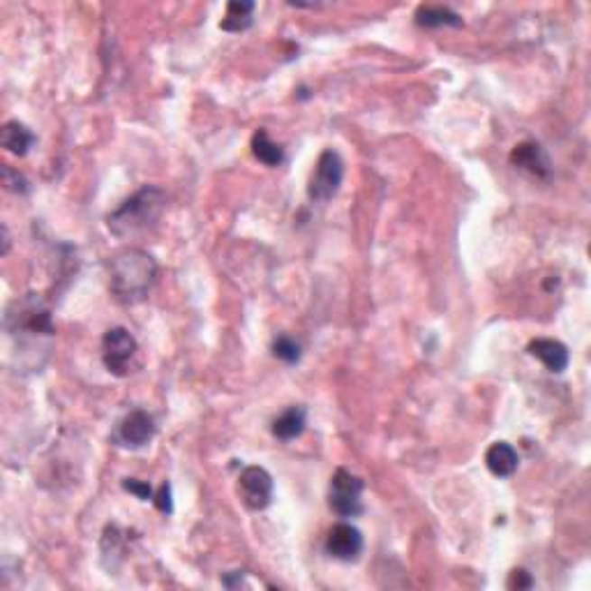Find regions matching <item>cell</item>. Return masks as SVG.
Returning a JSON list of instances; mask_svg holds the SVG:
<instances>
[{
  "instance_id": "1",
  "label": "cell",
  "mask_w": 591,
  "mask_h": 591,
  "mask_svg": "<svg viewBox=\"0 0 591 591\" xmlns=\"http://www.w3.org/2000/svg\"><path fill=\"white\" fill-rule=\"evenodd\" d=\"M167 208V194L164 189L155 188V185H143L142 189H136L130 199L123 201L114 213L106 215V226L115 238H136V235L151 234Z\"/></svg>"
},
{
  "instance_id": "2",
  "label": "cell",
  "mask_w": 591,
  "mask_h": 591,
  "mask_svg": "<svg viewBox=\"0 0 591 591\" xmlns=\"http://www.w3.org/2000/svg\"><path fill=\"white\" fill-rule=\"evenodd\" d=\"M157 278V262L139 247L115 254L109 262V289L123 305L142 303Z\"/></svg>"
},
{
  "instance_id": "3",
  "label": "cell",
  "mask_w": 591,
  "mask_h": 591,
  "mask_svg": "<svg viewBox=\"0 0 591 591\" xmlns=\"http://www.w3.org/2000/svg\"><path fill=\"white\" fill-rule=\"evenodd\" d=\"M5 330L14 340H51L56 335L51 309L37 293L16 299L5 309Z\"/></svg>"
},
{
  "instance_id": "4",
  "label": "cell",
  "mask_w": 591,
  "mask_h": 591,
  "mask_svg": "<svg viewBox=\"0 0 591 591\" xmlns=\"http://www.w3.org/2000/svg\"><path fill=\"white\" fill-rule=\"evenodd\" d=\"M342 180H345V160L340 157V152L328 148L317 160V167H314L308 185V197L317 204H326L340 192Z\"/></svg>"
},
{
  "instance_id": "5",
  "label": "cell",
  "mask_w": 591,
  "mask_h": 591,
  "mask_svg": "<svg viewBox=\"0 0 591 591\" xmlns=\"http://www.w3.org/2000/svg\"><path fill=\"white\" fill-rule=\"evenodd\" d=\"M363 490H365L363 478L346 469H337L328 487L330 511L340 518H358L363 513Z\"/></svg>"
},
{
  "instance_id": "6",
  "label": "cell",
  "mask_w": 591,
  "mask_h": 591,
  "mask_svg": "<svg viewBox=\"0 0 591 591\" xmlns=\"http://www.w3.org/2000/svg\"><path fill=\"white\" fill-rule=\"evenodd\" d=\"M136 354V340L134 335L123 326L109 328L102 337V361H105L106 370L115 377H125L127 365Z\"/></svg>"
},
{
  "instance_id": "7",
  "label": "cell",
  "mask_w": 591,
  "mask_h": 591,
  "mask_svg": "<svg viewBox=\"0 0 591 591\" xmlns=\"http://www.w3.org/2000/svg\"><path fill=\"white\" fill-rule=\"evenodd\" d=\"M152 437H155V419L143 409H134V411L125 413L121 423L115 425L114 444L136 450L151 444Z\"/></svg>"
},
{
  "instance_id": "8",
  "label": "cell",
  "mask_w": 591,
  "mask_h": 591,
  "mask_svg": "<svg viewBox=\"0 0 591 591\" xmlns=\"http://www.w3.org/2000/svg\"><path fill=\"white\" fill-rule=\"evenodd\" d=\"M272 487H275L272 476L259 465L245 466L238 476V492H241L243 503L250 511H263L271 506Z\"/></svg>"
},
{
  "instance_id": "9",
  "label": "cell",
  "mask_w": 591,
  "mask_h": 591,
  "mask_svg": "<svg viewBox=\"0 0 591 591\" xmlns=\"http://www.w3.org/2000/svg\"><path fill=\"white\" fill-rule=\"evenodd\" d=\"M326 552L333 559L340 561H356L363 552V534L349 522H340L330 527L326 536Z\"/></svg>"
},
{
  "instance_id": "10",
  "label": "cell",
  "mask_w": 591,
  "mask_h": 591,
  "mask_svg": "<svg viewBox=\"0 0 591 591\" xmlns=\"http://www.w3.org/2000/svg\"><path fill=\"white\" fill-rule=\"evenodd\" d=\"M511 164L522 171L531 173L534 179H549L552 173V164H549L548 152L543 151V146L536 142H522L511 151Z\"/></svg>"
},
{
  "instance_id": "11",
  "label": "cell",
  "mask_w": 591,
  "mask_h": 591,
  "mask_svg": "<svg viewBox=\"0 0 591 591\" xmlns=\"http://www.w3.org/2000/svg\"><path fill=\"white\" fill-rule=\"evenodd\" d=\"M529 356L539 358L552 374H561L568 367V346L559 340H549V337H539L531 340L527 346Z\"/></svg>"
},
{
  "instance_id": "12",
  "label": "cell",
  "mask_w": 591,
  "mask_h": 591,
  "mask_svg": "<svg viewBox=\"0 0 591 591\" xmlns=\"http://www.w3.org/2000/svg\"><path fill=\"white\" fill-rule=\"evenodd\" d=\"M485 465L487 469H490V474H494L497 478L513 476L520 465L518 450L508 444V441H494L485 453Z\"/></svg>"
},
{
  "instance_id": "13",
  "label": "cell",
  "mask_w": 591,
  "mask_h": 591,
  "mask_svg": "<svg viewBox=\"0 0 591 591\" xmlns=\"http://www.w3.org/2000/svg\"><path fill=\"white\" fill-rule=\"evenodd\" d=\"M305 425H308V409L296 404V407H289L287 411H282L278 419L272 420L271 432L280 441H293L303 435Z\"/></svg>"
},
{
  "instance_id": "14",
  "label": "cell",
  "mask_w": 591,
  "mask_h": 591,
  "mask_svg": "<svg viewBox=\"0 0 591 591\" xmlns=\"http://www.w3.org/2000/svg\"><path fill=\"white\" fill-rule=\"evenodd\" d=\"M0 143H3V148H5L7 152H12V155L23 157L28 155V151H31L32 143H35V134H32L23 123L10 121L0 130Z\"/></svg>"
},
{
  "instance_id": "15",
  "label": "cell",
  "mask_w": 591,
  "mask_h": 591,
  "mask_svg": "<svg viewBox=\"0 0 591 591\" xmlns=\"http://www.w3.org/2000/svg\"><path fill=\"white\" fill-rule=\"evenodd\" d=\"M420 28H460L462 16L450 7L441 5H420L413 14Z\"/></svg>"
},
{
  "instance_id": "16",
  "label": "cell",
  "mask_w": 591,
  "mask_h": 591,
  "mask_svg": "<svg viewBox=\"0 0 591 591\" xmlns=\"http://www.w3.org/2000/svg\"><path fill=\"white\" fill-rule=\"evenodd\" d=\"M254 22V3L250 0H231L222 16L220 28L226 32H243Z\"/></svg>"
},
{
  "instance_id": "17",
  "label": "cell",
  "mask_w": 591,
  "mask_h": 591,
  "mask_svg": "<svg viewBox=\"0 0 591 591\" xmlns=\"http://www.w3.org/2000/svg\"><path fill=\"white\" fill-rule=\"evenodd\" d=\"M252 152L266 167H280L284 162V148L272 142L266 130L254 132V136H252Z\"/></svg>"
},
{
  "instance_id": "18",
  "label": "cell",
  "mask_w": 591,
  "mask_h": 591,
  "mask_svg": "<svg viewBox=\"0 0 591 591\" xmlns=\"http://www.w3.org/2000/svg\"><path fill=\"white\" fill-rule=\"evenodd\" d=\"M272 356L280 358V361H284V363H289V365L299 363L300 361L299 342L293 340V337H289V335H280V337L272 340Z\"/></svg>"
},
{
  "instance_id": "19",
  "label": "cell",
  "mask_w": 591,
  "mask_h": 591,
  "mask_svg": "<svg viewBox=\"0 0 591 591\" xmlns=\"http://www.w3.org/2000/svg\"><path fill=\"white\" fill-rule=\"evenodd\" d=\"M0 180H3L5 189H10V192H14V194H28V189H31V183L26 180V176L16 171V169H12L10 164L3 167Z\"/></svg>"
},
{
  "instance_id": "20",
  "label": "cell",
  "mask_w": 591,
  "mask_h": 591,
  "mask_svg": "<svg viewBox=\"0 0 591 591\" xmlns=\"http://www.w3.org/2000/svg\"><path fill=\"white\" fill-rule=\"evenodd\" d=\"M123 490H127L136 499H142V502H152V497H155L152 487L146 481H136V478H125L123 481Z\"/></svg>"
},
{
  "instance_id": "21",
  "label": "cell",
  "mask_w": 591,
  "mask_h": 591,
  "mask_svg": "<svg viewBox=\"0 0 591 591\" xmlns=\"http://www.w3.org/2000/svg\"><path fill=\"white\" fill-rule=\"evenodd\" d=\"M506 586L508 589H531L534 586V577H531V573H529L527 568H513L511 570V576H508L506 580Z\"/></svg>"
},
{
  "instance_id": "22",
  "label": "cell",
  "mask_w": 591,
  "mask_h": 591,
  "mask_svg": "<svg viewBox=\"0 0 591 591\" xmlns=\"http://www.w3.org/2000/svg\"><path fill=\"white\" fill-rule=\"evenodd\" d=\"M152 503H155V508L160 511V513H164V515L173 513L171 485H169V483H162V485H160V490H157L155 497H152Z\"/></svg>"
}]
</instances>
